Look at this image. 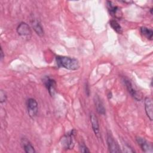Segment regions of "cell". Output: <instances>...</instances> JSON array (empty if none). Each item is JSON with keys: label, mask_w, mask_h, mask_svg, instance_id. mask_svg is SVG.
<instances>
[{"label": "cell", "mask_w": 153, "mask_h": 153, "mask_svg": "<svg viewBox=\"0 0 153 153\" xmlns=\"http://www.w3.org/2000/svg\"><path fill=\"white\" fill-rule=\"evenodd\" d=\"M79 149H80V151L82 152H90V151L88 150L87 147L84 143L80 144Z\"/></svg>", "instance_id": "obj_18"}, {"label": "cell", "mask_w": 153, "mask_h": 153, "mask_svg": "<svg viewBox=\"0 0 153 153\" xmlns=\"http://www.w3.org/2000/svg\"><path fill=\"white\" fill-rule=\"evenodd\" d=\"M21 144L24 151L27 153H34L35 150L30 142L26 138H22L21 140Z\"/></svg>", "instance_id": "obj_14"}, {"label": "cell", "mask_w": 153, "mask_h": 153, "mask_svg": "<svg viewBox=\"0 0 153 153\" xmlns=\"http://www.w3.org/2000/svg\"><path fill=\"white\" fill-rule=\"evenodd\" d=\"M94 102L95 104V106L97 110V112L101 115H105L106 113L105 108L103 106L102 102L101 101L100 97L97 95H95L94 97Z\"/></svg>", "instance_id": "obj_13"}, {"label": "cell", "mask_w": 153, "mask_h": 153, "mask_svg": "<svg viewBox=\"0 0 153 153\" xmlns=\"http://www.w3.org/2000/svg\"><path fill=\"white\" fill-rule=\"evenodd\" d=\"M124 82L125 83V85H126L128 91L130 93L131 96L137 101H140L142 99V96L139 91H137L134 88H133V86L132 85L131 82L127 79H124Z\"/></svg>", "instance_id": "obj_6"}, {"label": "cell", "mask_w": 153, "mask_h": 153, "mask_svg": "<svg viewBox=\"0 0 153 153\" xmlns=\"http://www.w3.org/2000/svg\"><path fill=\"white\" fill-rule=\"evenodd\" d=\"M140 32H141V33L143 35H144L147 39H149L150 40L152 39L153 31L152 29H149L146 27H142L140 28Z\"/></svg>", "instance_id": "obj_15"}, {"label": "cell", "mask_w": 153, "mask_h": 153, "mask_svg": "<svg viewBox=\"0 0 153 153\" xmlns=\"http://www.w3.org/2000/svg\"><path fill=\"white\" fill-rule=\"evenodd\" d=\"M107 8L109 14L116 19H121L122 17V11L120 7L115 5L111 1H107L106 2Z\"/></svg>", "instance_id": "obj_4"}, {"label": "cell", "mask_w": 153, "mask_h": 153, "mask_svg": "<svg viewBox=\"0 0 153 153\" xmlns=\"http://www.w3.org/2000/svg\"><path fill=\"white\" fill-rule=\"evenodd\" d=\"M107 143L109 152H120L121 151L118 143L114 140V137L110 133H108L107 135Z\"/></svg>", "instance_id": "obj_5"}, {"label": "cell", "mask_w": 153, "mask_h": 153, "mask_svg": "<svg viewBox=\"0 0 153 153\" xmlns=\"http://www.w3.org/2000/svg\"><path fill=\"white\" fill-rule=\"evenodd\" d=\"M56 62L59 67L75 71L79 68V63L76 59L66 56H57Z\"/></svg>", "instance_id": "obj_1"}, {"label": "cell", "mask_w": 153, "mask_h": 153, "mask_svg": "<svg viewBox=\"0 0 153 153\" xmlns=\"http://www.w3.org/2000/svg\"><path fill=\"white\" fill-rule=\"evenodd\" d=\"M7 100V95L5 93V91H4L3 90H1L0 91V102L1 103L5 102Z\"/></svg>", "instance_id": "obj_17"}, {"label": "cell", "mask_w": 153, "mask_h": 153, "mask_svg": "<svg viewBox=\"0 0 153 153\" xmlns=\"http://www.w3.org/2000/svg\"><path fill=\"white\" fill-rule=\"evenodd\" d=\"M152 101L151 98L146 97L145 99V109L148 117L150 120H152L153 118V107Z\"/></svg>", "instance_id": "obj_11"}, {"label": "cell", "mask_w": 153, "mask_h": 153, "mask_svg": "<svg viewBox=\"0 0 153 153\" xmlns=\"http://www.w3.org/2000/svg\"><path fill=\"white\" fill-rule=\"evenodd\" d=\"M30 22H31L32 26L34 29V30L35 31V32L36 33V34L39 36H42L44 35V32L39 22L36 19L33 18L32 19H31Z\"/></svg>", "instance_id": "obj_12"}, {"label": "cell", "mask_w": 153, "mask_h": 153, "mask_svg": "<svg viewBox=\"0 0 153 153\" xmlns=\"http://www.w3.org/2000/svg\"><path fill=\"white\" fill-rule=\"evenodd\" d=\"M75 134V131L74 130H72L69 133L64 136L62 138V144L64 148L68 149H72L74 146V136Z\"/></svg>", "instance_id": "obj_2"}, {"label": "cell", "mask_w": 153, "mask_h": 153, "mask_svg": "<svg viewBox=\"0 0 153 153\" xmlns=\"http://www.w3.org/2000/svg\"><path fill=\"white\" fill-rule=\"evenodd\" d=\"M0 54H1V60L2 61L3 60V59H4V53H3L2 48H1V53H0Z\"/></svg>", "instance_id": "obj_19"}, {"label": "cell", "mask_w": 153, "mask_h": 153, "mask_svg": "<svg viewBox=\"0 0 153 153\" xmlns=\"http://www.w3.org/2000/svg\"><path fill=\"white\" fill-rule=\"evenodd\" d=\"M90 121H91L93 130L95 135L99 139H100V138L101 139V135H100V132L98 120H97V117L93 113H91L90 114Z\"/></svg>", "instance_id": "obj_8"}, {"label": "cell", "mask_w": 153, "mask_h": 153, "mask_svg": "<svg viewBox=\"0 0 153 153\" xmlns=\"http://www.w3.org/2000/svg\"><path fill=\"white\" fill-rule=\"evenodd\" d=\"M136 141L143 152H152L153 149L152 145L150 143H149L147 140H146L145 139L140 137H137Z\"/></svg>", "instance_id": "obj_7"}, {"label": "cell", "mask_w": 153, "mask_h": 153, "mask_svg": "<svg viewBox=\"0 0 153 153\" xmlns=\"http://www.w3.org/2000/svg\"><path fill=\"white\" fill-rule=\"evenodd\" d=\"M44 82L47 88L48 89L50 94L51 96H54L56 92V81L54 79H51L49 77L47 76L44 78Z\"/></svg>", "instance_id": "obj_10"}, {"label": "cell", "mask_w": 153, "mask_h": 153, "mask_svg": "<svg viewBox=\"0 0 153 153\" xmlns=\"http://www.w3.org/2000/svg\"><path fill=\"white\" fill-rule=\"evenodd\" d=\"M27 108L29 115L34 118L38 113V103L35 99L33 98H30L27 100Z\"/></svg>", "instance_id": "obj_3"}, {"label": "cell", "mask_w": 153, "mask_h": 153, "mask_svg": "<svg viewBox=\"0 0 153 153\" xmlns=\"http://www.w3.org/2000/svg\"><path fill=\"white\" fill-rule=\"evenodd\" d=\"M109 24L111 26V27L118 33H121L123 32L122 27L120 26V25L118 23V22L116 20H111L109 22Z\"/></svg>", "instance_id": "obj_16"}, {"label": "cell", "mask_w": 153, "mask_h": 153, "mask_svg": "<svg viewBox=\"0 0 153 153\" xmlns=\"http://www.w3.org/2000/svg\"><path fill=\"white\" fill-rule=\"evenodd\" d=\"M17 32L20 36H29L31 34V29L29 26L24 22L20 23L17 27Z\"/></svg>", "instance_id": "obj_9"}]
</instances>
